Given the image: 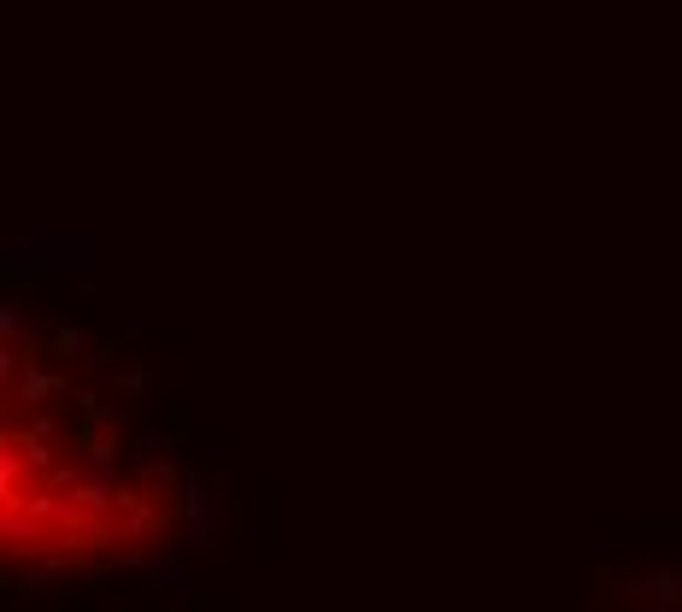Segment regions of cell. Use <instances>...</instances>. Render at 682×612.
Returning a JSON list of instances; mask_svg holds the SVG:
<instances>
[{"label":"cell","instance_id":"9","mask_svg":"<svg viewBox=\"0 0 682 612\" xmlns=\"http://www.w3.org/2000/svg\"><path fill=\"white\" fill-rule=\"evenodd\" d=\"M59 365H77L82 359V330H77V324H59V330H53V348H48Z\"/></svg>","mask_w":682,"mask_h":612},{"label":"cell","instance_id":"8","mask_svg":"<svg viewBox=\"0 0 682 612\" xmlns=\"http://www.w3.org/2000/svg\"><path fill=\"white\" fill-rule=\"evenodd\" d=\"M148 583L165 589V595H177V601L189 595V571H182L177 560H154V565H148Z\"/></svg>","mask_w":682,"mask_h":612},{"label":"cell","instance_id":"5","mask_svg":"<svg viewBox=\"0 0 682 612\" xmlns=\"http://www.w3.org/2000/svg\"><path fill=\"white\" fill-rule=\"evenodd\" d=\"M77 513L82 519H107V513H123V495L107 483V477H89L77 488Z\"/></svg>","mask_w":682,"mask_h":612},{"label":"cell","instance_id":"13","mask_svg":"<svg viewBox=\"0 0 682 612\" xmlns=\"http://www.w3.org/2000/svg\"><path fill=\"white\" fill-rule=\"evenodd\" d=\"M18 354H24L18 342H7V348H0V377H18Z\"/></svg>","mask_w":682,"mask_h":612},{"label":"cell","instance_id":"12","mask_svg":"<svg viewBox=\"0 0 682 612\" xmlns=\"http://www.w3.org/2000/svg\"><path fill=\"white\" fill-rule=\"evenodd\" d=\"M18 330H24V313H18V300L7 295V300H0V336L18 342Z\"/></svg>","mask_w":682,"mask_h":612},{"label":"cell","instance_id":"6","mask_svg":"<svg viewBox=\"0 0 682 612\" xmlns=\"http://www.w3.org/2000/svg\"><path fill=\"white\" fill-rule=\"evenodd\" d=\"M77 442H82V460H89L95 477H112V472H118V454H123L118 436H89V431H82Z\"/></svg>","mask_w":682,"mask_h":612},{"label":"cell","instance_id":"10","mask_svg":"<svg viewBox=\"0 0 682 612\" xmlns=\"http://www.w3.org/2000/svg\"><path fill=\"white\" fill-rule=\"evenodd\" d=\"M41 483H48V488H59V495H71V501H77V488H82V465H77V460H59V465H53V472L41 477Z\"/></svg>","mask_w":682,"mask_h":612},{"label":"cell","instance_id":"14","mask_svg":"<svg viewBox=\"0 0 682 612\" xmlns=\"http://www.w3.org/2000/svg\"><path fill=\"white\" fill-rule=\"evenodd\" d=\"M617 612H682V606H659V601H635V606H617Z\"/></svg>","mask_w":682,"mask_h":612},{"label":"cell","instance_id":"4","mask_svg":"<svg viewBox=\"0 0 682 612\" xmlns=\"http://www.w3.org/2000/svg\"><path fill=\"white\" fill-rule=\"evenodd\" d=\"M66 389V372H48V365H41L30 348H24V377H18V401L24 406H41L48 395H59Z\"/></svg>","mask_w":682,"mask_h":612},{"label":"cell","instance_id":"11","mask_svg":"<svg viewBox=\"0 0 682 612\" xmlns=\"http://www.w3.org/2000/svg\"><path fill=\"white\" fill-rule=\"evenodd\" d=\"M112 389H118V401H123V406H130V401L141 395V365H136V359L112 365Z\"/></svg>","mask_w":682,"mask_h":612},{"label":"cell","instance_id":"7","mask_svg":"<svg viewBox=\"0 0 682 612\" xmlns=\"http://www.w3.org/2000/svg\"><path fill=\"white\" fill-rule=\"evenodd\" d=\"M66 565H71V554H48L41 565H24V571H12V583L24 589V595H41V589H48V583H53V578H59V571H66Z\"/></svg>","mask_w":682,"mask_h":612},{"label":"cell","instance_id":"3","mask_svg":"<svg viewBox=\"0 0 682 612\" xmlns=\"http://www.w3.org/2000/svg\"><path fill=\"white\" fill-rule=\"evenodd\" d=\"M635 601H659V606H682V565H653V571H635L624 583Z\"/></svg>","mask_w":682,"mask_h":612},{"label":"cell","instance_id":"2","mask_svg":"<svg viewBox=\"0 0 682 612\" xmlns=\"http://www.w3.org/2000/svg\"><path fill=\"white\" fill-rule=\"evenodd\" d=\"M177 519L189 524V547H195V554H206V547L218 542L224 519H218L212 488H206V477H200V472H182V488H177Z\"/></svg>","mask_w":682,"mask_h":612},{"label":"cell","instance_id":"1","mask_svg":"<svg viewBox=\"0 0 682 612\" xmlns=\"http://www.w3.org/2000/svg\"><path fill=\"white\" fill-rule=\"evenodd\" d=\"M53 265H71V272H89V241H7V272H53Z\"/></svg>","mask_w":682,"mask_h":612}]
</instances>
